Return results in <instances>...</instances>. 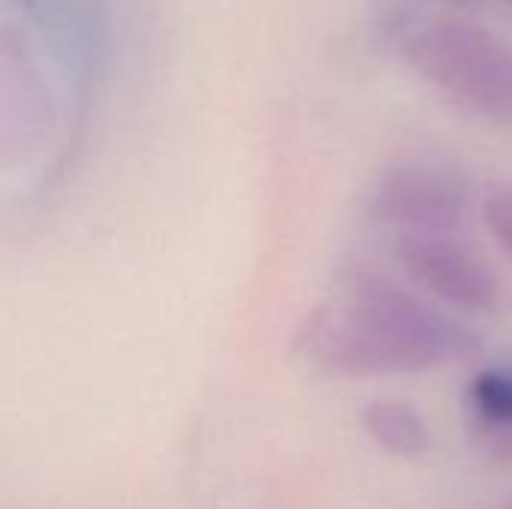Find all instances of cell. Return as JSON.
I'll use <instances>...</instances> for the list:
<instances>
[{
  "label": "cell",
  "mask_w": 512,
  "mask_h": 509,
  "mask_svg": "<svg viewBox=\"0 0 512 509\" xmlns=\"http://www.w3.org/2000/svg\"><path fill=\"white\" fill-rule=\"evenodd\" d=\"M300 348L324 369L351 378L417 375L480 354V339L426 297L381 273H360L339 312H315Z\"/></svg>",
  "instance_id": "1"
},
{
  "label": "cell",
  "mask_w": 512,
  "mask_h": 509,
  "mask_svg": "<svg viewBox=\"0 0 512 509\" xmlns=\"http://www.w3.org/2000/svg\"><path fill=\"white\" fill-rule=\"evenodd\" d=\"M405 57L459 108L512 123V45L471 15H435L405 36Z\"/></svg>",
  "instance_id": "2"
},
{
  "label": "cell",
  "mask_w": 512,
  "mask_h": 509,
  "mask_svg": "<svg viewBox=\"0 0 512 509\" xmlns=\"http://www.w3.org/2000/svg\"><path fill=\"white\" fill-rule=\"evenodd\" d=\"M396 255L429 297L462 315L495 309L501 285L489 264L456 234H399Z\"/></svg>",
  "instance_id": "3"
},
{
  "label": "cell",
  "mask_w": 512,
  "mask_h": 509,
  "mask_svg": "<svg viewBox=\"0 0 512 509\" xmlns=\"http://www.w3.org/2000/svg\"><path fill=\"white\" fill-rule=\"evenodd\" d=\"M468 213L459 177L441 168H393L372 195V216L402 234H456Z\"/></svg>",
  "instance_id": "4"
},
{
  "label": "cell",
  "mask_w": 512,
  "mask_h": 509,
  "mask_svg": "<svg viewBox=\"0 0 512 509\" xmlns=\"http://www.w3.org/2000/svg\"><path fill=\"white\" fill-rule=\"evenodd\" d=\"M471 432L483 453L512 462V366L483 369L468 393Z\"/></svg>",
  "instance_id": "5"
},
{
  "label": "cell",
  "mask_w": 512,
  "mask_h": 509,
  "mask_svg": "<svg viewBox=\"0 0 512 509\" xmlns=\"http://www.w3.org/2000/svg\"><path fill=\"white\" fill-rule=\"evenodd\" d=\"M366 435L390 456L420 459L432 447V432L423 414L402 399H378L363 408Z\"/></svg>",
  "instance_id": "6"
},
{
  "label": "cell",
  "mask_w": 512,
  "mask_h": 509,
  "mask_svg": "<svg viewBox=\"0 0 512 509\" xmlns=\"http://www.w3.org/2000/svg\"><path fill=\"white\" fill-rule=\"evenodd\" d=\"M483 222L492 231V237L501 243V249L512 258V186L489 195V201L483 204Z\"/></svg>",
  "instance_id": "7"
},
{
  "label": "cell",
  "mask_w": 512,
  "mask_h": 509,
  "mask_svg": "<svg viewBox=\"0 0 512 509\" xmlns=\"http://www.w3.org/2000/svg\"><path fill=\"white\" fill-rule=\"evenodd\" d=\"M504 6H507V9H510V12H512V0H504Z\"/></svg>",
  "instance_id": "8"
},
{
  "label": "cell",
  "mask_w": 512,
  "mask_h": 509,
  "mask_svg": "<svg viewBox=\"0 0 512 509\" xmlns=\"http://www.w3.org/2000/svg\"><path fill=\"white\" fill-rule=\"evenodd\" d=\"M504 509H512V501H510V504H507V507H504Z\"/></svg>",
  "instance_id": "9"
}]
</instances>
